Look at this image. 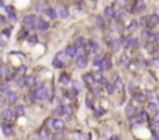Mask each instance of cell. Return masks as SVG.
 I'll list each match as a JSON object with an SVG mask.
<instances>
[{"mask_svg":"<svg viewBox=\"0 0 159 140\" xmlns=\"http://www.w3.org/2000/svg\"><path fill=\"white\" fill-rule=\"evenodd\" d=\"M31 98L33 100H41V101H50V90H48L45 86H42V84H39V86H36L34 89H33V92H31Z\"/></svg>","mask_w":159,"mask_h":140,"instance_id":"cell-1","label":"cell"},{"mask_svg":"<svg viewBox=\"0 0 159 140\" xmlns=\"http://www.w3.org/2000/svg\"><path fill=\"white\" fill-rule=\"evenodd\" d=\"M36 22H38V17L34 14H27L24 19H22V23H24L25 28H34Z\"/></svg>","mask_w":159,"mask_h":140,"instance_id":"cell-2","label":"cell"},{"mask_svg":"<svg viewBox=\"0 0 159 140\" xmlns=\"http://www.w3.org/2000/svg\"><path fill=\"white\" fill-rule=\"evenodd\" d=\"M48 125H50L55 131H58V132L64 129V122H62L61 118H50V120H48Z\"/></svg>","mask_w":159,"mask_h":140,"instance_id":"cell-3","label":"cell"},{"mask_svg":"<svg viewBox=\"0 0 159 140\" xmlns=\"http://www.w3.org/2000/svg\"><path fill=\"white\" fill-rule=\"evenodd\" d=\"M81 79L84 81V84L87 86L89 89H92L95 86V83H97V81H95V78H94V73H84V75L81 76Z\"/></svg>","mask_w":159,"mask_h":140,"instance_id":"cell-4","label":"cell"},{"mask_svg":"<svg viewBox=\"0 0 159 140\" xmlns=\"http://www.w3.org/2000/svg\"><path fill=\"white\" fill-rule=\"evenodd\" d=\"M108 47H109V50H111L112 53H117L119 50H120V39H108Z\"/></svg>","mask_w":159,"mask_h":140,"instance_id":"cell-5","label":"cell"},{"mask_svg":"<svg viewBox=\"0 0 159 140\" xmlns=\"http://www.w3.org/2000/svg\"><path fill=\"white\" fill-rule=\"evenodd\" d=\"M98 50H100V47L95 41H87L86 42V53H98Z\"/></svg>","mask_w":159,"mask_h":140,"instance_id":"cell-6","label":"cell"},{"mask_svg":"<svg viewBox=\"0 0 159 140\" xmlns=\"http://www.w3.org/2000/svg\"><path fill=\"white\" fill-rule=\"evenodd\" d=\"M0 117H2V120H3V123H9L13 120V117H14V112L11 111V109H3L2 111V114H0Z\"/></svg>","mask_w":159,"mask_h":140,"instance_id":"cell-7","label":"cell"},{"mask_svg":"<svg viewBox=\"0 0 159 140\" xmlns=\"http://www.w3.org/2000/svg\"><path fill=\"white\" fill-rule=\"evenodd\" d=\"M114 14H115V8L114 6H106L105 8V13H103V17L105 19H108V20H112L114 19Z\"/></svg>","mask_w":159,"mask_h":140,"instance_id":"cell-8","label":"cell"},{"mask_svg":"<svg viewBox=\"0 0 159 140\" xmlns=\"http://www.w3.org/2000/svg\"><path fill=\"white\" fill-rule=\"evenodd\" d=\"M140 38L144 39V41H147V42H153V41H154V34L150 31V30H147V28H145L144 31H142Z\"/></svg>","mask_w":159,"mask_h":140,"instance_id":"cell-9","label":"cell"},{"mask_svg":"<svg viewBox=\"0 0 159 140\" xmlns=\"http://www.w3.org/2000/svg\"><path fill=\"white\" fill-rule=\"evenodd\" d=\"M111 67H112V61H111V58H109V56H105L100 72H106V70H111Z\"/></svg>","mask_w":159,"mask_h":140,"instance_id":"cell-10","label":"cell"},{"mask_svg":"<svg viewBox=\"0 0 159 140\" xmlns=\"http://www.w3.org/2000/svg\"><path fill=\"white\" fill-rule=\"evenodd\" d=\"M64 52H66V55H67V58H77V47L74 44L67 45V48H66Z\"/></svg>","mask_w":159,"mask_h":140,"instance_id":"cell-11","label":"cell"},{"mask_svg":"<svg viewBox=\"0 0 159 140\" xmlns=\"http://www.w3.org/2000/svg\"><path fill=\"white\" fill-rule=\"evenodd\" d=\"M158 23H159V14L148 16V26H147V28H153V26H156Z\"/></svg>","mask_w":159,"mask_h":140,"instance_id":"cell-12","label":"cell"},{"mask_svg":"<svg viewBox=\"0 0 159 140\" xmlns=\"http://www.w3.org/2000/svg\"><path fill=\"white\" fill-rule=\"evenodd\" d=\"M132 39L134 38H131V36H125V38H122L120 39V44L123 48H131L132 47Z\"/></svg>","mask_w":159,"mask_h":140,"instance_id":"cell-13","label":"cell"},{"mask_svg":"<svg viewBox=\"0 0 159 140\" xmlns=\"http://www.w3.org/2000/svg\"><path fill=\"white\" fill-rule=\"evenodd\" d=\"M5 95H6V101L11 103V104H14V103L17 101V98H19V95L14 90H9L8 93H5Z\"/></svg>","mask_w":159,"mask_h":140,"instance_id":"cell-14","label":"cell"},{"mask_svg":"<svg viewBox=\"0 0 159 140\" xmlns=\"http://www.w3.org/2000/svg\"><path fill=\"white\" fill-rule=\"evenodd\" d=\"M101 84L105 86V90H106V93H108V95H112V93L115 92V87H114V84H112V83H108V81L105 79Z\"/></svg>","mask_w":159,"mask_h":140,"instance_id":"cell-15","label":"cell"},{"mask_svg":"<svg viewBox=\"0 0 159 140\" xmlns=\"http://www.w3.org/2000/svg\"><path fill=\"white\" fill-rule=\"evenodd\" d=\"M56 16H58V17H61V19H67L69 17L67 8H64V6H59V8L56 9Z\"/></svg>","mask_w":159,"mask_h":140,"instance_id":"cell-16","label":"cell"},{"mask_svg":"<svg viewBox=\"0 0 159 140\" xmlns=\"http://www.w3.org/2000/svg\"><path fill=\"white\" fill-rule=\"evenodd\" d=\"M36 30H47L48 28V22L47 20H44V19H38V22H36V26H34Z\"/></svg>","mask_w":159,"mask_h":140,"instance_id":"cell-17","label":"cell"},{"mask_svg":"<svg viewBox=\"0 0 159 140\" xmlns=\"http://www.w3.org/2000/svg\"><path fill=\"white\" fill-rule=\"evenodd\" d=\"M86 65H87V56H78L77 58V67L86 69Z\"/></svg>","mask_w":159,"mask_h":140,"instance_id":"cell-18","label":"cell"},{"mask_svg":"<svg viewBox=\"0 0 159 140\" xmlns=\"http://www.w3.org/2000/svg\"><path fill=\"white\" fill-rule=\"evenodd\" d=\"M147 112H150V114H158V103L148 101L147 103Z\"/></svg>","mask_w":159,"mask_h":140,"instance_id":"cell-19","label":"cell"},{"mask_svg":"<svg viewBox=\"0 0 159 140\" xmlns=\"http://www.w3.org/2000/svg\"><path fill=\"white\" fill-rule=\"evenodd\" d=\"M103 58H105L103 55H98V56H95V58H94L92 64H94V67H95V69H98V70L101 69V64H103Z\"/></svg>","mask_w":159,"mask_h":140,"instance_id":"cell-20","label":"cell"},{"mask_svg":"<svg viewBox=\"0 0 159 140\" xmlns=\"http://www.w3.org/2000/svg\"><path fill=\"white\" fill-rule=\"evenodd\" d=\"M130 62H131V58L128 55H122V58H120V65L123 69H128L130 67Z\"/></svg>","mask_w":159,"mask_h":140,"instance_id":"cell-21","label":"cell"},{"mask_svg":"<svg viewBox=\"0 0 159 140\" xmlns=\"http://www.w3.org/2000/svg\"><path fill=\"white\" fill-rule=\"evenodd\" d=\"M67 106H62V104H59L58 108H55V115H58V117H62V115H66L67 114Z\"/></svg>","mask_w":159,"mask_h":140,"instance_id":"cell-22","label":"cell"},{"mask_svg":"<svg viewBox=\"0 0 159 140\" xmlns=\"http://www.w3.org/2000/svg\"><path fill=\"white\" fill-rule=\"evenodd\" d=\"M59 83H61V84H64V86H69L70 84V76L67 75V73H61V75H59Z\"/></svg>","mask_w":159,"mask_h":140,"instance_id":"cell-23","label":"cell"},{"mask_svg":"<svg viewBox=\"0 0 159 140\" xmlns=\"http://www.w3.org/2000/svg\"><path fill=\"white\" fill-rule=\"evenodd\" d=\"M5 9H6V14H8L9 20L16 22V13H14V9H13V6H5Z\"/></svg>","mask_w":159,"mask_h":140,"instance_id":"cell-24","label":"cell"},{"mask_svg":"<svg viewBox=\"0 0 159 140\" xmlns=\"http://www.w3.org/2000/svg\"><path fill=\"white\" fill-rule=\"evenodd\" d=\"M2 131H3V134H5V135H11L13 134L11 125H9V123H2Z\"/></svg>","mask_w":159,"mask_h":140,"instance_id":"cell-25","label":"cell"},{"mask_svg":"<svg viewBox=\"0 0 159 140\" xmlns=\"http://www.w3.org/2000/svg\"><path fill=\"white\" fill-rule=\"evenodd\" d=\"M145 48H147L148 53L153 55V53H156V50H158V44H156V42H148V44L145 45Z\"/></svg>","mask_w":159,"mask_h":140,"instance_id":"cell-26","label":"cell"},{"mask_svg":"<svg viewBox=\"0 0 159 140\" xmlns=\"http://www.w3.org/2000/svg\"><path fill=\"white\" fill-rule=\"evenodd\" d=\"M136 118H137V122H139V123H145V122H148V115H147V111H142V112H139Z\"/></svg>","mask_w":159,"mask_h":140,"instance_id":"cell-27","label":"cell"},{"mask_svg":"<svg viewBox=\"0 0 159 140\" xmlns=\"http://www.w3.org/2000/svg\"><path fill=\"white\" fill-rule=\"evenodd\" d=\"M44 14L47 16L48 19H56V17H58V16H56V11H55V9H53V8H48V6L45 8Z\"/></svg>","mask_w":159,"mask_h":140,"instance_id":"cell-28","label":"cell"},{"mask_svg":"<svg viewBox=\"0 0 159 140\" xmlns=\"http://www.w3.org/2000/svg\"><path fill=\"white\" fill-rule=\"evenodd\" d=\"M36 83V78L34 76H27V78L24 79V86H27V87H33Z\"/></svg>","mask_w":159,"mask_h":140,"instance_id":"cell-29","label":"cell"},{"mask_svg":"<svg viewBox=\"0 0 159 140\" xmlns=\"http://www.w3.org/2000/svg\"><path fill=\"white\" fill-rule=\"evenodd\" d=\"M132 96H134V100H136V101H139V103H144L145 100H147L145 93H142V92H136V93H132Z\"/></svg>","mask_w":159,"mask_h":140,"instance_id":"cell-30","label":"cell"},{"mask_svg":"<svg viewBox=\"0 0 159 140\" xmlns=\"http://www.w3.org/2000/svg\"><path fill=\"white\" fill-rule=\"evenodd\" d=\"M132 8H134V11L142 13L145 9V3L144 2H134V3H132Z\"/></svg>","mask_w":159,"mask_h":140,"instance_id":"cell-31","label":"cell"},{"mask_svg":"<svg viewBox=\"0 0 159 140\" xmlns=\"http://www.w3.org/2000/svg\"><path fill=\"white\" fill-rule=\"evenodd\" d=\"M74 45L77 47V48H81V47H86V41H84V38H81V36H78V38L75 39Z\"/></svg>","mask_w":159,"mask_h":140,"instance_id":"cell-32","label":"cell"},{"mask_svg":"<svg viewBox=\"0 0 159 140\" xmlns=\"http://www.w3.org/2000/svg\"><path fill=\"white\" fill-rule=\"evenodd\" d=\"M2 76H3V78H11V76H13V70L9 67H3L2 69Z\"/></svg>","mask_w":159,"mask_h":140,"instance_id":"cell-33","label":"cell"},{"mask_svg":"<svg viewBox=\"0 0 159 140\" xmlns=\"http://www.w3.org/2000/svg\"><path fill=\"white\" fill-rule=\"evenodd\" d=\"M45 8H47V3H44V2H36L34 3L36 11H45Z\"/></svg>","mask_w":159,"mask_h":140,"instance_id":"cell-34","label":"cell"},{"mask_svg":"<svg viewBox=\"0 0 159 140\" xmlns=\"http://www.w3.org/2000/svg\"><path fill=\"white\" fill-rule=\"evenodd\" d=\"M125 112H127V115H128V117H131V118H132V115L136 114V108H134L132 104H128V106H127V109H125Z\"/></svg>","mask_w":159,"mask_h":140,"instance_id":"cell-35","label":"cell"},{"mask_svg":"<svg viewBox=\"0 0 159 140\" xmlns=\"http://www.w3.org/2000/svg\"><path fill=\"white\" fill-rule=\"evenodd\" d=\"M39 139L41 140H50V134H48L45 129H41V131H39Z\"/></svg>","mask_w":159,"mask_h":140,"instance_id":"cell-36","label":"cell"},{"mask_svg":"<svg viewBox=\"0 0 159 140\" xmlns=\"http://www.w3.org/2000/svg\"><path fill=\"white\" fill-rule=\"evenodd\" d=\"M114 87H117V89H122V87H123V81H122L120 76H115V79H114Z\"/></svg>","mask_w":159,"mask_h":140,"instance_id":"cell-37","label":"cell"},{"mask_svg":"<svg viewBox=\"0 0 159 140\" xmlns=\"http://www.w3.org/2000/svg\"><path fill=\"white\" fill-rule=\"evenodd\" d=\"M66 56H67V55H66V52H58V53H56V55H55V59H58V61H64V59H66Z\"/></svg>","mask_w":159,"mask_h":140,"instance_id":"cell-38","label":"cell"},{"mask_svg":"<svg viewBox=\"0 0 159 140\" xmlns=\"http://www.w3.org/2000/svg\"><path fill=\"white\" fill-rule=\"evenodd\" d=\"M16 115H24V112H25V108L24 106H21V104H17L16 106Z\"/></svg>","mask_w":159,"mask_h":140,"instance_id":"cell-39","label":"cell"},{"mask_svg":"<svg viewBox=\"0 0 159 140\" xmlns=\"http://www.w3.org/2000/svg\"><path fill=\"white\" fill-rule=\"evenodd\" d=\"M67 96L69 98H75V96H77V87H72L70 90L67 92Z\"/></svg>","mask_w":159,"mask_h":140,"instance_id":"cell-40","label":"cell"},{"mask_svg":"<svg viewBox=\"0 0 159 140\" xmlns=\"http://www.w3.org/2000/svg\"><path fill=\"white\" fill-rule=\"evenodd\" d=\"M0 90L5 92V93H8V92H9V86H8V83H3V84H0Z\"/></svg>","mask_w":159,"mask_h":140,"instance_id":"cell-41","label":"cell"},{"mask_svg":"<svg viewBox=\"0 0 159 140\" xmlns=\"http://www.w3.org/2000/svg\"><path fill=\"white\" fill-rule=\"evenodd\" d=\"M137 26H139V22H137V20H132V22L130 23V28H128V30H130V31H134Z\"/></svg>","mask_w":159,"mask_h":140,"instance_id":"cell-42","label":"cell"},{"mask_svg":"<svg viewBox=\"0 0 159 140\" xmlns=\"http://www.w3.org/2000/svg\"><path fill=\"white\" fill-rule=\"evenodd\" d=\"M53 67H56V69L62 67V62H61V61H58V59H55V58H53Z\"/></svg>","mask_w":159,"mask_h":140,"instance_id":"cell-43","label":"cell"},{"mask_svg":"<svg viewBox=\"0 0 159 140\" xmlns=\"http://www.w3.org/2000/svg\"><path fill=\"white\" fill-rule=\"evenodd\" d=\"M25 70H27V69L24 67V65H22V67H19V69H17V75H19V76H24V75H25Z\"/></svg>","mask_w":159,"mask_h":140,"instance_id":"cell-44","label":"cell"},{"mask_svg":"<svg viewBox=\"0 0 159 140\" xmlns=\"http://www.w3.org/2000/svg\"><path fill=\"white\" fill-rule=\"evenodd\" d=\"M5 103H6V96H3L2 93H0V108H3V106H5Z\"/></svg>","mask_w":159,"mask_h":140,"instance_id":"cell-45","label":"cell"},{"mask_svg":"<svg viewBox=\"0 0 159 140\" xmlns=\"http://www.w3.org/2000/svg\"><path fill=\"white\" fill-rule=\"evenodd\" d=\"M2 34H5V38H9V36H11V28H5Z\"/></svg>","mask_w":159,"mask_h":140,"instance_id":"cell-46","label":"cell"},{"mask_svg":"<svg viewBox=\"0 0 159 140\" xmlns=\"http://www.w3.org/2000/svg\"><path fill=\"white\" fill-rule=\"evenodd\" d=\"M95 20H97V25H98V26H103V25H105V22H103V17H100V16H98V17L95 19Z\"/></svg>","mask_w":159,"mask_h":140,"instance_id":"cell-47","label":"cell"},{"mask_svg":"<svg viewBox=\"0 0 159 140\" xmlns=\"http://www.w3.org/2000/svg\"><path fill=\"white\" fill-rule=\"evenodd\" d=\"M19 38H27V30H21V34H19Z\"/></svg>","mask_w":159,"mask_h":140,"instance_id":"cell-48","label":"cell"},{"mask_svg":"<svg viewBox=\"0 0 159 140\" xmlns=\"http://www.w3.org/2000/svg\"><path fill=\"white\" fill-rule=\"evenodd\" d=\"M28 41L31 42V44H34V42H36V36H33V34H31V36H28Z\"/></svg>","mask_w":159,"mask_h":140,"instance_id":"cell-49","label":"cell"},{"mask_svg":"<svg viewBox=\"0 0 159 140\" xmlns=\"http://www.w3.org/2000/svg\"><path fill=\"white\" fill-rule=\"evenodd\" d=\"M132 47H134V48L139 47V39H132Z\"/></svg>","mask_w":159,"mask_h":140,"instance_id":"cell-50","label":"cell"},{"mask_svg":"<svg viewBox=\"0 0 159 140\" xmlns=\"http://www.w3.org/2000/svg\"><path fill=\"white\" fill-rule=\"evenodd\" d=\"M3 25H5V17L0 16V26H3Z\"/></svg>","mask_w":159,"mask_h":140,"instance_id":"cell-51","label":"cell"},{"mask_svg":"<svg viewBox=\"0 0 159 140\" xmlns=\"http://www.w3.org/2000/svg\"><path fill=\"white\" fill-rule=\"evenodd\" d=\"M86 103H87V106H89V108H92V100H91V96L87 98V101H86Z\"/></svg>","mask_w":159,"mask_h":140,"instance_id":"cell-52","label":"cell"},{"mask_svg":"<svg viewBox=\"0 0 159 140\" xmlns=\"http://www.w3.org/2000/svg\"><path fill=\"white\" fill-rule=\"evenodd\" d=\"M0 45H5V39H3L2 34H0Z\"/></svg>","mask_w":159,"mask_h":140,"instance_id":"cell-53","label":"cell"},{"mask_svg":"<svg viewBox=\"0 0 159 140\" xmlns=\"http://www.w3.org/2000/svg\"><path fill=\"white\" fill-rule=\"evenodd\" d=\"M109 140H120V139H119V137H117V135H112V137H111V139H109Z\"/></svg>","mask_w":159,"mask_h":140,"instance_id":"cell-54","label":"cell"},{"mask_svg":"<svg viewBox=\"0 0 159 140\" xmlns=\"http://www.w3.org/2000/svg\"><path fill=\"white\" fill-rule=\"evenodd\" d=\"M0 6H6V5H5V2H0Z\"/></svg>","mask_w":159,"mask_h":140,"instance_id":"cell-55","label":"cell"},{"mask_svg":"<svg viewBox=\"0 0 159 140\" xmlns=\"http://www.w3.org/2000/svg\"><path fill=\"white\" fill-rule=\"evenodd\" d=\"M158 104H159V95H158Z\"/></svg>","mask_w":159,"mask_h":140,"instance_id":"cell-56","label":"cell"},{"mask_svg":"<svg viewBox=\"0 0 159 140\" xmlns=\"http://www.w3.org/2000/svg\"><path fill=\"white\" fill-rule=\"evenodd\" d=\"M0 76H2V69H0Z\"/></svg>","mask_w":159,"mask_h":140,"instance_id":"cell-57","label":"cell"},{"mask_svg":"<svg viewBox=\"0 0 159 140\" xmlns=\"http://www.w3.org/2000/svg\"><path fill=\"white\" fill-rule=\"evenodd\" d=\"M158 61H159V53H158Z\"/></svg>","mask_w":159,"mask_h":140,"instance_id":"cell-58","label":"cell"},{"mask_svg":"<svg viewBox=\"0 0 159 140\" xmlns=\"http://www.w3.org/2000/svg\"><path fill=\"white\" fill-rule=\"evenodd\" d=\"M156 128H158V129H159V125H158V126H156Z\"/></svg>","mask_w":159,"mask_h":140,"instance_id":"cell-59","label":"cell"}]
</instances>
